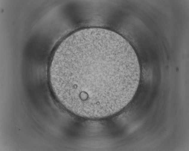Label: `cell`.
I'll use <instances>...</instances> for the list:
<instances>
[{"label":"cell","mask_w":189,"mask_h":151,"mask_svg":"<svg viewBox=\"0 0 189 151\" xmlns=\"http://www.w3.org/2000/svg\"><path fill=\"white\" fill-rule=\"evenodd\" d=\"M140 70L132 47L120 35L101 29L75 32L56 49L49 69L56 98L73 114L100 118L120 111L138 88Z\"/></svg>","instance_id":"6da1fadb"}]
</instances>
